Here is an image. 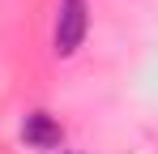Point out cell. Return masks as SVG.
Wrapping results in <instances>:
<instances>
[{"label":"cell","instance_id":"1","mask_svg":"<svg viewBox=\"0 0 158 154\" xmlns=\"http://www.w3.org/2000/svg\"><path fill=\"white\" fill-rule=\"evenodd\" d=\"M85 30H90V4L85 0H60L56 4V30H52L56 56H77V47L85 43Z\"/></svg>","mask_w":158,"mask_h":154},{"label":"cell","instance_id":"2","mask_svg":"<svg viewBox=\"0 0 158 154\" xmlns=\"http://www.w3.org/2000/svg\"><path fill=\"white\" fill-rule=\"evenodd\" d=\"M22 141H26L30 150H56L64 141V128L56 124L47 111H30L26 120H22Z\"/></svg>","mask_w":158,"mask_h":154},{"label":"cell","instance_id":"3","mask_svg":"<svg viewBox=\"0 0 158 154\" xmlns=\"http://www.w3.org/2000/svg\"><path fill=\"white\" fill-rule=\"evenodd\" d=\"M64 154H77V150H64Z\"/></svg>","mask_w":158,"mask_h":154}]
</instances>
